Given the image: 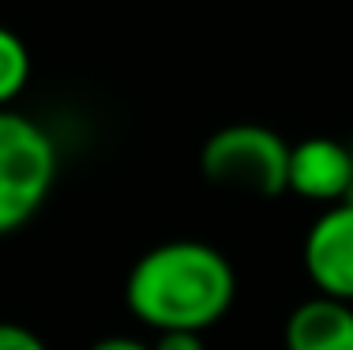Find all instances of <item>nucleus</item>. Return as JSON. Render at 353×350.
<instances>
[{"label": "nucleus", "mask_w": 353, "mask_h": 350, "mask_svg": "<svg viewBox=\"0 0 353 350\" xmlns=\"http://www.w3.org/2000/svg\"><path fill=\"white\" fill-rule=\"evenodd\" d=\"M237 298V271L207 241H165L143 253L124 282L132 316L158 336L214 328Z\"/></svg>", "instance_id": "obj_1"}, {"label": "nucleus", "mask_w": 353, "mask_h": 350, "mask_svg": "<svg viewBox=\"0 0 353 350\" xmlns=\"http://www.w3.org/2000/svg\"><path fill=\"white\" fill-rule=\"evenodd\" d=\"M57 144L27 113L0 110V237L23 230L57 185Z\"/></svg>", "instance_id": "obj_2"}, {"label": "nucleus", "mask_w": 353, "mask_h": 350, "mask_svg": "<svg viewBox=\"0 0 353 350\" xmlns=\"http://www.w3.org/2000/svg\"><path fill=\"white\" fill-rule=\"evenodd\" d=\"M199 170L218 188L245 196H282L290 173V144L263 124H225L207 136Z\"/></svg>", "instance_id": "obj_3"}, {"label": "nucleus", "mask_w": 353, "mask_h": 350, "mask_svg": "<svg viewBox=\"0 0 353 350\" xmlns=\"http://www.w3.org/2000/svg\"><path fill=\"white\" fill-rule=\"evenodd\" d=\"M305 271L319 298L353 305V200L327 207L305 237Z\"/></svg>", "instance_id": "obj_4"}, {"label": "nucleus", "mask_w": 353, "mask_h": 350, "mask_svg": "<svg viewBox=\"0 0 353 350\" xmlns=\"http://www.w3.org/2000/svg\"><path fill=\"white\" fill-rule=\"evenodd\" d=\"M350 188H353V155L346 144L327 136H308L297 147H290L285 193L334 207L350 200Z\"/></svg>", "instance_id": "obj_5"}, {"label": "nucleus", "mask_w": 353, "mask_h": 350, "mask_svg": "<svg viewBox=\"0 0 353 350\" xmlns=\"http://www.w3.org/2000/svg\"><path fill=\"white\" fill-rule=\"evenodd\" d=\"M285 350H353V305L334 298H308L285 316Z\"/></svg>", "instance_id": "obj_6"}, {"label": "nucleus", "mask_w": 353, "mask_h": 350, "mask_svg": "<svg viewBox=\"0 0 353 350\" xmlns=\"http://www.w3.org/2000/svg\"><path fill=\"white\" fill-rule=\"evenodd\" d=\"M30 83V49L15 30L0 27V110H12V102Z\"/></svg>", "instance_id": "obj_7"}, {"label": "nucleus", "mask_w": 353, "mask_h": 350, "mask_svg": "<svg viewBox=\"0 0 353 350\" xmlns=\"http://www.w3.org/2000/svg\"><path fill=\"white\" fill-rule=\"evenodd\" d=\"M0 350H49L30 328L12 320H0Z\"/></svg>", "instance_id": "obj_8"}, {"label": "nucleus", "mask_w": 353, "mask_h": 350, "mask_svg": "<svg viewBox=\"0 0 353 350\" xmlns=\"http://www.w3.org/2000/svg\"><path fill=\"white\" fill-rule=\"evenodd\" d=\"M150 350H207V343L196 331H165L150 343Z\"/></svg>", "instance_id": "obj_9"}, {"label": "nucleus", "mask_w": 353, "mask_h": 350, "mask_svg": "<svg viewBox=\"0 0 353 350\" xmlns=\"http://www.w3.org/2000/svg\"><path fill=\"white\" fill-rule=\"evenodd\" d=\"M90 350H150V347L139 343V339H132V336H105V339H98Z\"/></svg>", "instance_id": "obj_10"}, {"label": "nucleus", "mask_w": 353, "mask_h": 350, "mask_svg": "<svg viewBox=\"0 0 353 350\" xmlns=\"http://www.w3.org/2000/svg\"><path fill=\"white\" fill-rule=\"evenodd\" d=\"M350 155H353V147H350ZM350 200H353V188H350Z\"/></svg>", "instance_id": "obj_11"}]
</instances>
